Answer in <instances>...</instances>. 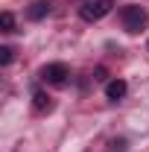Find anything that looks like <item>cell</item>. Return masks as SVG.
Wrapping results in <instances>:
<instances>
[{
    "label": "cell",
    "instance_id": "obj_6",
    "mask_svg": "<svg viewBox=\"0 0 149 152\" xmlns=\"http://www.w3.org/2000/svg\"><path fill=\"white\" fill-rule=\"evenodd\" d=\"M0 29L3 32H15V15L12 12H3L0 15Z\"/></svg>",
    "mask_w": 149,
    "mask_h": 152
},
{
    "label": "cell",
    "instance_id": "obj_8",
    "mask_svg": "<svg viewBox=\"0 0 149 152\" xmlns=\"http://www.w3.org/2000/svg\"><path fill=\"white\" fill-rule=\"evenodd\" d=\"M12 53H15L12 47H0V64H9L12 61Z\"/></svg>",
    "mask_w": 149,
    "mask_h": 152
},
{
    "label": "cell",
    "instance_id": "obj_3",
    "mask_svg": "<svg viewBox=\"0 0 149 152\" xmlns=\"http://www.w3.org/2000/svg\"><path fill=\"white\" fill-rule=\"evenodd\" d=\"M67 76H70V70H67L64 61H53V64H44V67H41V79H44L47 85H64Z\"/></svg>",
    "mask_w": 149,
    "mask_h": 152
},
{
    "label": "cell",
    "instance_id": "obj_5",
    "mask_svg": "<svg viewBox=\"0 0 149 152\" xmlns=\"http://www.w3.org/2000/svg\"><path fill=\"white\" fill-rule=\"evenodd\" d=\"M26 15H29V20H41L50 15V0H32V6L26 9Z\"/></svg>",
    "mask_w": 149,
    "mask_h": 152
},
{
    "label": "cell",
    "instance_id": "obj_10",
    "mask_svg": "<svg viewBox=\"0 0 149 152\" xmlns=\"http://www.w3.org/2000/svg\"><path fill=\"white\" fill-rule=\"evenodd\" d=\"M93 79H99V82H102V79H105V67H96V70H93Z\"/></svg>",
    "mask_w": 149,
    "mask_h": 152
},
{
    "label": "cell",
    "instance_id": "obj_4",
    "mask_svg": "<svg viewBox=\"0 0 149 152\" xmlns=\"http://www.w3.org/2000/svg\"><path fill=\"white\" fill-rule=\"evenodd\" d=\"M126 91H129V85H126L123 79H111V82L105 85V96H108L111 102H117V99H123V96H126Z\"/></svg>",
    "mask_w": 149,
    "mask_h": 152
},
{
    "label": "cell",
    "instance_id": "obj_2",
    "mask_svg": "<svg viewBox=\"0 0 149 152\" xmlns=\"http://www.w3.org/2000/svg\"><path fill=\"white\" fill-rule=\"evenodd\" d=\"M111 0H85L82 6H79V18L88 20V23H93V20H102L108 12H111Z\"/></svg>",
    "mask_w": 149,
    "mask_h": 152
},
{
    "label": "cell",
    "instance_id": "obj_9",
    "mask_svg": "<svg viewBox=\"0 0 149 152\" xmlns=\"http://www.w3.org/2000/svg\"><path fill=\"white\" fill-rule=\"evenodd\" d=\"M111 152H126V140H111Z\"/></svg>",
    "mask_w": 149,
    "mask_h": 152
},
{
    "label": "cell",
    "instance_id": "obj_1",
    "mask_svg": "<svg viewBox=\"0 0 149 152\" xmlns=\"http://www.w3.org/2000/svg\"><path fill=\"white\" fill-rule=\"evenodd\" d=\"M120 18H123V26H126V32H131V35L149 26V15H146V9H140V6H134V3L120 9Z\"/></svg>",
    "mask_w": 149,
    "mask_h": 152
},
{
    "label": "cell",
    "instance_id": "obj_7",
    "mask_svg": "<svg viewBox=\"0 0 149 152\" xmlns=\"http://www.w3.org/2000/svg\"><path fill=\"white\" fill-rule=\"evenodd\" d=\"M35 108H38V111H50V96L38 91V94H35Z\"/></svg>",
    "mask_w": 149,
    "mask_h": 152
}]
</instances>
